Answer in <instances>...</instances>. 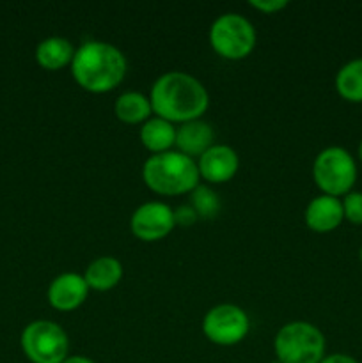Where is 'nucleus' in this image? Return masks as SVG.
Segmentation results:
<instances>
[{
  "label": "nucleus",
  "mask_w": 362,
  "mask_h": 363,
  "mask_svg": "<svg viewBox=\"0 0 362 363\" xmlns=\"http://www.w3.org/2000/svg\"><path fill=\"white\" fill-rule=\"evenodd\" d=\"M153 112L170 123L199 119L209 105L204 85L185 71H167L156 78L151 87Z\"/></svg>",
  "instance_id": "f257e3e1"
},
{
  "label": "nucleus",
  "mask_w": 362,
  "mask_h": 363,
  "mask_svg": "<svg viewBox=\"0 0 362 363\" xmlns=\"http://www.w3.org/2000/svg\"><path fill=\"white\" fill-rule=\"evenodd\" d=\"M126 57L117 46L105 41H85L75 50L71 71L78 85L91 92H106L117 87L126 74Z\"/></svg>",
  "instance_id": "f03ea898"
},
{
  "label": "nucleus",
  "mask_w": 362,
  "mask_h": 363,
  "mask_svg": "<svg viewBox=\"0 0 362 363\" xmlns=\"http://www.w3.org/2000/svg\"><path fill=\"white\" fill-rule=\"evenodd\" d=\"M142 177L156 194L180 195L197 186L199 169L190 156L180 151H165L146 160Z\"/></svg>",
  "instance_id": "7ed1b4c3"
},
{
  "label": "nucleus",
  "mask_w": 362,
  "mask_h": 363,
  "mask_svg": "<svg viewBox=\"0 0 362 363\" xmlns=\"http://www.w3.org/2000/svg\"><path fill=\"white\" fill-rule=\"evenodd\" d=\"M273 350L280 363H319L325 354V335L307 321L287 323L277 332Z\"/></svg>",
  "instance_id": "20e7f679"
},
{
  "label": "nucleus",
  "mask_w": 362,
  "mask_h": 363,
  "mask_svg": "<svg viewBox=\"0 0 362 363\" xmlns=\"http://www.w3.org/2000/svg\"><path fill=\"white\" fill-rule=\"evenodd\" d=\"M312 177L325 195H346L357 181V163L344 147L330 145L314 158Z\"/></svg>",
  "instance_id": "39448f33"
},
{
  "label": "nucleus",
  "mask_w": 362,
  "mask_h": 363,
  "mask_svg": "<svg viewBox=\"0 0 362 363\" xmlns=\"http://www.w3.org/2000/svg\"><path fill=\"white\" fill-rule=\"evenodd\" d=\"M21 350L32 363H62L67 358L70 340L57 323L39 319L21 332Z\"/></svg>",
  "instance_id": "423d86ee"
},
{
  "label": "nucleus",
  "mask_w": 362,
  "mask_h": 363,
  "mask_svg": "<svg viewBox=\"0 0 362 363\" xmlns=\"http://www.w3.org/2000/svg\"><path fill=\"white\" fill-rule=\"evenodd\" d=\"M209 43L226 59H243L256 46V28L241 14H220L209 28Z\"/></svg>",
  "instance_id": "0eeeda50"
},
{
  "label": "nucleus",
  "mask_w": 362,
  "mask_h": 363,
  "mask_svg": "<svg viewBox=\"0 0 362 363\" xmlns=\"http://www.w3.org/2000/svg\"><path fill=\"white\" fill-rule=\"evenodd\" d=\"M251 330V321L243 308L222 303L209 308L202 319V332L219 346H233L243 340Z\"/></svg>",
  "instance_id": "6e6552de"
},
{
  "label": "nucleus",
  "mask_w": 362,
  "mask_h": 363,
  "mask_svg": "<svg viewBox=\"0 0 362 363\" xmlns=\"http://www.w3.org/2000/svg\"><path fill=\"white\" fill-rule=\"evenodd\" d=\"M131 230L144 241H156L165 238L174 229V209L163 202H146L138 206L130 220Z\"/></svg>",
  "instance_id": "1a4fd4ad"
},
{
  "label": "nucleus",
  "mask_w": 362,
  "mask_h": 363,
  "mask_svg": "<svg viewBox=\"0 0 362 363\" xmlns=\"http://www.w3.org/2000/svg\"><path fill=\"white\" fill-rule=\"evenodd\" d=\"M240 160L236 151L226 144H213L208 151L199 156V176L212 183H222L229 181L236 174Z\"/></svg>",
  "instance_id": "9d476101"
},
{
  "label": "nucleus",
  "mask_w": 362,
  "mask_h": 363,
  "mask_svg": "<svg viewBox=\"0 0 362 363\" xmlns=\"http://www.w3.org/2000/svg\"><path fill=\"white\" fill-rule=\"evenodd\" d=\"M89 286L78 273L67 272L55 277L48 286V301L57 311H73L84 303Z\"/></svg>",
  "instance_id": "9b49d317"
},
{
  "label": "nucleus",
  "mask_w": 362,
  "mask_h": 363,
  "mask_svg": "<svg viewBox=\"0 0 362 363\" xmlns=\"http://www.w3.org/2000/svg\"><path fill=\"white\" fill-rule=\"evenodd\" d=\"M305 223L316 233H330L337 229L344 220L343 202L332 195H318L307 204L304 213Z\"/></svg>",
  "instance_id": "f8f14e48"
},
{
  "label": "nucleus",
  "mask_w": 362,
  "mask_h": 363,
  "mask_svg": "<svg viewBox=\"0 0 362 363\" xmlns=\"http://www.w3.org/2000/svg\"><path fill=\"white\" fill-rule=\"evenodd\" d=\"M215 140V131L212 124L204 123L201 119L187 121L181 123V126L176 130V142L180 152L187 156H201L202 152L208 151Z\"/></svg>",
  "instance_id": "ddd939ff"
},
{
  "label": "nucleus",
  "mask_w": 362,
  "mask_h": 363,
  "mask_svg": "<svg viewBox=\"0 0 362 363\" xmlns=\"http://www.w3.org/2000/svg\"><path fill=\"white\" fill-rule=\"evenodd\" d=\"M121 277H123V264L119 259L112 255H102L87 266L84 279L91 289L109 291L119 284Z\"/></svg>",
  "instance_id": "4468645a"
},
{
  "label": "nucleus",
  "mask_w": 362,
  "mask_h": 363,
  "mask_svg": "<svg viewBox=\"0 0 362 363\" xmlns=\"http://www.w3.org/2000/svg\"><path fill=\"white\" fill-rule=\"evenodd\" d=\"M73 55L75 48L70 39L60 38V35L43 39L35 48V60L45 69H60L73 60Z\"/></svg>",
  "instance_id": "2eb2a0df"
},
{
  "label": "nucleus",
  "mask_w": 362,
  "mask_h": 363,
  "mask_svg": "<svg viewBox=\"0 0 362 363\" xmlns=\"http://www.w3.org/2000/svg\"><path fill=\"white\" fill-rule=\"evenodd\" d=\"M141 140L155 155L165 152L176 142V128L172 126L170 121L162 119L158 116L151 117L141 128Z\"/></svg>",
  "instance_id": "dca6fc26"
},
{
  "label": "nucleus",
  "mask_w": 362,
  "mask_h": 363,
  "mask_svg": "<svg viewBox=\"0 0 362 363\" xmlns=\"http://www.w3.org/2000/svg\"><path fill=\"white\" fill-rule=\"evenodd\" d=\"M336 89L346 101L362 103V57L348 60L336 74Z\"/></svg>",
  "instance_id": "f3484780"
},
{
  "label": "nucleus",
  "mask_w": 362,
  "mask_h": 363,
  "mask_svg": "<svg viewBox=\"0 0 362 363\" xmlns=\"http://www.w3.org/2000/svg\"><path fill=\"white\" fill-rule=\"evenodd\" d=\"M151 101L149 98H146L142 92L128 91L123 92L119 98L116 99V105H114V112L124 123H141V121L149 119V113H151Z\"/></svg>",
  "instance_id": "a211bd4d"
},
{
  "label": "nucleus",
  "mask_w": 362,
  "mask_h": 363,
  "mask_svg": "<svg viewBox=\"0 0 362 363\" xmlns=\"http://www.w3.org/2000/svg\"><path fill=\"white\" fill-rule=\"evenodd\" d=\"M190 206L195 209L197 216H201V218H213L220 211V199L215 194V190H212L206 184H197L192 190Z\"/></svg>",
  "instance_id": "6ab92c4d"
},
{
  "label": "nucleus",
  "mask_w": 362,
  "mask_h": 363,
  "mask_svg": "<svg viewBox=\"0 0 362 363\" xmlns=\"http://www.w3.org/2000/svg\"><path fill=\"white\" fill-rule=\"evenodd\" d=\"M344 218L355 225H362V191H350L343 201Z\"/></svg>",
  "instance_id": "aec40b11"
},
{
  "label": "nucleus",
  "mask_w": 362,
  "mask_h": 363,
  "mask_svg": "<svg viewBox=\"0 0 362 363\" xmlns=\"http://www.w3.org/2000/svg\"><path fill=\"white\" fill-rule=\"evenodd\" d=\"M197 218L199 216L195 213V209L188 204H183L177 209H174V222L180 223L181 227H190Z\"/></svg>",
  "instance_id": "412c9836"
},
{
  "label": "nucleus",
  "mask_w": 362,
  "mask_h": 363,
  "mask_svg": "<svg viewBox=\"0 0 362 363\" xmlns=\"http://www.w3.org/2000/svg\"><path fill=\"white\" fill-rule=\"evenodd\" d=\"M248 4L263 13H277L287 6V0H248Z\"/></svg>",
  "instance_id": "4be33fe9"
},
{
  "label": "nucleus",
  "mask_w": 362,
  "mask_h": 363,
  "mask_svg": "<svg viewBox=\"0 0 362 363\" xmlns=\"http://www.w3.org/2000/svg\"><path fill=\"white\" fill-rule=\"evenodd\" d=\"M319 363H358L353 357L344 353H334L329 354V357H323V360Z\"/></svg>",
  "instance_id": "5701e85b"
},
{
  "label": "nucleus",
  "mask_w": 362,
  "mask_h": 363,
  "mask_svg": "<svg viewBox=\"0 0 362 363\" xmlns=\"http://www.w3.org/2000/svg\"><path fill=\"white\" fill-rule=\"evenodd\" d=\"M62 363H96V362H92L91 358H87V357H67L66 360H64Z\"/></svg>",
  "instance_id": "b1692460"
},
{
  "label": "nucleus",
  "mask_w": 362,
  "mask_h": 363,
  "mask_svg": "<svg viewBox=\"0 0 362 363\" xmlns=\"http://www.w3.org/2000/svg\"><path fill=\"white\" fill-rule=\"evenodd\" d=\"M357 152H358V158H361V162H362V140H361V144H358Z\"/></svg>",
  "instance_id": "393cba45"
},
{
  "label": "nucleus",
  "mask_w": 362,
  "mask_h": 363,
  "mask_svg": "<svg viewBox=\"0 0 362 363\" xmlns=\"http://www.w3.org/2000/svg\"><path fill=\"white\" fill-rule=\"evenodd\" d=\"M358 259H361V262H362V247H361V250H358Z\"/></svg>",
  "instance_id": "a878e982"
},
{
  "label": "nucleus",
  "mask_w": 362,
  "mask_h": 363,
  "mask_svg": "<svg viewBox=\"0 0 362 363\" xmlns=\"http://www.w3.org/2000/svg\"><path fill=\"white\" fill-rule=\"evenodd\" d=\"M270 363H280L279 360H273V362H270Z\"/></svg>",
  "instance_id": "bb28decb"
}]
</instances>
